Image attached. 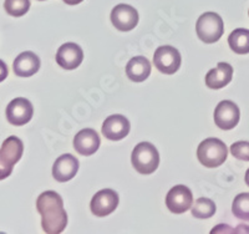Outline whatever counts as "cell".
<instances>
[{"mask_svg":"<svg viewBox=\"0 0 249 234\" xmlns=\"http://www.w3.org/2000/svg\"><path fill=\"white\" fill-rule=\"evenodd\" d=\"M151 64L144 56H135L127 62L126 75L133 82H142L150 76Z\"/></svg>","mask_w":249,"mask_h":234,"instance_id":"17","label":"cell"},{"mask_svg":"<svg viewBox=\"0 0 249 234\" xmlns=\"http://www.w3.org/2000/svg\"><path fill=\"white\" fill-rule=\"evenodd\" d=\"M215 209L217 207L212 199L202 197L196 200L195 204H192V216L199 219H206L214 216Z\"/></svg>","mask_w":249,"mask_h":234,"instance_id":"20","label":"cell"},{"mask_svg":"<svg viewBox=\"0 0 249 234\" xmlns=\"http://www.w3.org/2000/svg\"><path fill=\"white\" fill-rule=\"evenodd\" d=\"M131 125L122 115L108 116L102 124V135L111 141H120L128 135Z\"/></svg>","mask_w":249,"mask_h":234,"instance_id":"12","label":"cell"},{"mask_svg":"<svg viewBox=\"0 0 249 234\" xmlns=\"http://www.w3.org/2000/svg\"><path fill=\"white\" fill-rule=\"evenodd\" d=\"M228 156L226 144L219 138H206L202 141L197 150L198 161L208 168H215L224 163Z\"/></svg>","mask_w":249,"mask_h":234,"instance_id":"2","label":"cell"},{"mask_svg":"<svg viewBox=\"0 0 249 234\" xmlns=\"http://www.w3.org/2000/svg\"><path fill=\"white\" fill-rule=\"evenodd\" d=\"M4 8L10 17H23L30 9V0H5Z\"/></svg>","mask_w":249,"mask_h":234,"instance_id":"22","label":"cell"},{"mask_svg":"<svg viewBox=\"0 0 249 234\" xmlns=\"http://www.w3.org/2000/svg\"><path fill=\"white\" fill-rule=\"evenodd\" d=\"M241 111L233 101L224 100L217 105L214 110V122L221 130H232L239 122Z\"/></svg>","mask_w":249,"mask_h":234,"instance_id":"8","label":"cell"},{"mask_svg":"<svg viewBox=\"0 0 249 234\" xmlns=\"http://www.w3.org/2000/svg\"><path fill=\"white\" fill-rule=\"evenodd\" d=\"M23 141L20 138H18L17 136H10V137L6 138L5 141L3 142V144H1V148H0V153L13 166H15V163H18L20 161V158L23 156Z\"/></svg>","mask_w":249,"mask_h":234,"instance_id":"18","label":"cell"},{"mask_svg":"<svg viewBox=\"0 0 249 234\" xmlns=\"http://www.w3.org/2000/svg\"><path fill=\"white\" fill-rule=\"evenodd\" d=\"M111 21L120 31H130L139 24V13L128 4H119L111 12Z\"/></svg>","mask_w":249,"mask_h":234,"instance_id":"10","label":"cell"},{"mask_svg":"<svg viewBox=\"0 0 249 234\" xmlns=\"http://www.w3.org/2000/svg\"><path fill=\"white\" fill-rule=\"evenodd\" d=\"M246 183L247 186L249 187V168L247 169V172H246Z\"/></svg>","mask_w":249,"mask_h":234,"instance_id":"27","label":"cell"},{"mask_svg":"<svg viewBox=\"0 0 249 234\" xmlns=\"http://www.w3.org/2000/svg\"><path fill=\"white\" fill-rule=\"evenodd\" d=\"M13 168H14V166L12 163H9L4 158V156L0 153V180H5V178L12 175Z\"/></svg>","mask_w":249,"mask_h":234,"instance_id":"24","label":"cell"},{"mask_svg":"<svg viewBox=\"0 0 249 234\" xmlns=\"http://www.w3.org/2000/svg\"><path fill=\"white\" fill-rule=\"evenodd\" d=\"M84 51L75 42H66L59 48L56 53V62L65 70H75L81 65Z\"/></svg>","mask_w":249,"mask_h":234,"instance_id":"11","label":"cell"},{"mask_svg":"<svg viewBox=\"0 0 249 234\" xmlns=\"http://www.w3.org/2000/svg\"><path fill=\"white\" fill-rule=\"evenodd\" d=\"M34 115V108L25 97H17L6 108V120L14 126H24Z\"/></svg>","mask_w":249,"mask_h":234,"instance_id":"7","label":"cell"},{"mask_svg":"<svg viewBox=\"0 0 249 234\" xmlns=\"http://www.w3.org/2000/svg\"><path fill=\"white\" fill-rule=\"evenodd\" d=\"M231 152L237 160L249 161V142L238 141L231 146Z\"/></svg>","mask_w":249,"mask_h":234,"instance_id":"23","label":"cell"},{"mask_svg":"<svg viewBox=\"0 0 249 234\" xmlns=\"http://www.w3.org/2000/svg\"><path fill=\"white\" fill-rule=\"evenodd\" d=\"M182 57L179 51L170 45L160 46L153 55V64L160 72L173 75L181 66Z\"/></svg>","mask_w":249,"mask_h":234,"instance_id":"5","label":"cell"},{"mask_svg":"<svg viewBox=\"0 0 249 234\" xmlns=\"http://www.w3.org/2000/svg\"><path fill=\"white\" fill-rule=\"evenodd\" d=\"M233 68L228 62H218L217 68L208 71L206 76V85L213 90H219L232 81Z\"/></svg>","mask_w":249,"mask_h":234,"instance_id":"16","label":"cell"},{"mask_svg":"<svg viewBox=\"0 0 249 234\" xmlns=\"http://www.w3.org/2000/svg\"><path fill=\"white\" fill-rule=\"evenodd\" d=\"M36 209L41 216V226L45 233H61L68 226V215L59 193L46 191L36 200Z\"/></svg>","mask_w":249,"mask_h":234,"instance_id":"1","label":"cell"},{"mask_svg":"<svg viewBox=\"0 0 249 234\" xmlns=\"http://www.w3.org/2000/svg\"><path fill=\"white\" fill-rule=\"evenodd\" d=\"M62 1L68 5H77V4L82 3L84 0H62Z\"/></svg>","mask_w":249,"mask_h":234,"instance_id":"26","label":"cell"},{"mask_svg":"<svg viewBox=\"0 0 249 234\" xmlns=\"http://www.w3.org/2000/svg\"><path fill=\"white\" fill-rule=\"evenodd\" d=\"M119 200V195L113 189H101L91 199V212L96 217H106L117 208Z\"/></svg>","mask_w":249,"mask_h":234,"instance_id":"9","label":"cell"},{"mask_svg":"<svg viewBox=\"0 0 249 234\" xmlns=\"http://www.w3.org/2000/svg\"><path fill=\"white\" fill-rule=\"evenodd\" d=\"M197 36L206 44H214L221 39L224 33L223 20L217 13H204L196 24Z\"/></svg>","mask_w":249,"mask_h":234,"instance_id":"4","label":"cell"},{"mask_svg":"<svg viewBox=\"0 0 249 234\" xmlns=\"http://www.w3.org/2000/svg\"><path fill=\"white\" fill-rule=\"evenodd\" d=\"M100 136L92 128H84L74 138V148L79 155L91 156L99 150Z\"/></svg>","mask_w":249,"mask_h":234,"instance_id":"14","label":"cell"},{"mask_svg":"<svg viewBox=\"0 0 249 234\" xmlns=\"http://www.w3.org/2000/svg\"><path fill=\"white\" fill-rule=\"evenodd\" d=\"M232 51L238 55H244L249 53V30L248 29H235L228 37Z\"/></svg>","mask_w":249,"mask_h":234,"instance_id":"19","label":"cell"},{"mask_svg":"<svg viewBox=\"0 0 249 234\" xmlns=\"http://www.w3.org/2000/svg\"><path fill=\"white\" fill-rule=\"evenodd\" d=\"M131 162L139 173L144 176L151 175L160 164L159 151L150 142H141L133 148Z\"/></svg>","mask_w":249,"mask_h":234,"instance_id":"3","label":"cell"},{"mask_svg":"<svg viewBox=\"0 0 249 234\" xmlns=\"http://www.w3.org/2000/svg\"><path fill=\"white\" fill-rule=\"evenodd\" d=\"M79 160L70 153L60 156L53 166V176L57 182H68L76 176L79 171Z\"/></svg>","mask_w":249,"mask_h":234,"instance_id":"13","label":"cell"},{"mask_svg":"<svg viewBox=\"0 0 249 234\" xmlns=\"http://www.w3.org/2000/svg\"><path fill=\"white\" fill-rule=\"evenodd\" d=\"M8 75H9L8 66H6V64L3 61V60H0V82H3L4 80L8 77Z\"/></svg>","mask_w":249,"mask_h":234,"instance_id":"25","label":"cell"},{"mask_svg":"<svg viewBox=\"0 0 249 234\" xmlns=\"http://www.w3.org/2000/svg\"><path fill=\"white\" fill-rule=\"evenodd\" d=\"M233 215L239 219L249 220V193H239L232 204Z\"/></svg>","mask_w":249,"mask_h":234,"instance_id":"21","label":"cell"},{"mask_svg":"<svg viewBox=\"0 0 249 234\" xmlns=\"http://www.w3.org/2000/svg\"><path fill=\"white\" fill-rule=\"evenodd\" d=\"M40 69V59L33 51H24L13 64V70L14 73L19 77H30L39 71Z\"/></svg>","mask_w":249,"mask_h":234,"instance_id":"15","label":"cell"},{"mask_svg":"<svg viewBox=\"0 0 249 234\" xmlns=\"http://www.w3.org/2000/svg\"><path fill=\"white\" fill-rule=\"evenodd\" d=\"M39 1H44V0H39Z\"/></svg>","mask_w":249,"mask_h":234,"instance_id":"28","label":"cell"},{"mask_svg":"<svg viewBox=\"0 0 249 234\" xmlns=\"http://www.w3.org/2000/svg\"><path fill=\"white\" fill-rule=\"evenodd\" d=\"M193 195L188 187L178 184L170 189L166 196V206L175 215H181L192 208Z\"/></svg>","mask_w":249,"mask_h":234,"instance_id":"6","label":"cell"}]
</instances>
